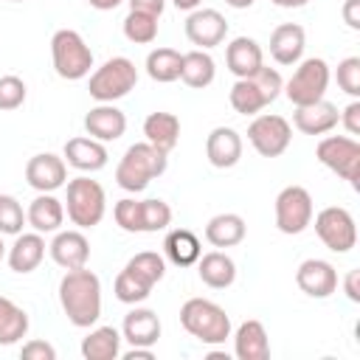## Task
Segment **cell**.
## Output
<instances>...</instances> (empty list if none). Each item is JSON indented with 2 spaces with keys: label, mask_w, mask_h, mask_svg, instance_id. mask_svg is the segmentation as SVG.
I'll return each instance as SVG.
<instances>
[{
  "label": "cell",
  "mask_w": 360,
  "mask_h": 360,
  "mask_svg": "<svg viewBox=\"0 0 360 360\" xmlns=\"http://www.w3.org/2000/svg\"><path fill=\"white\" fill-rule=\"evenodd\" d=\"M45 233H37V231H31V233H17L14 236V242H11V248L6 250V262H8V267L14 270V273H34L39 264H42V259H45Z\"/></svg>",
  "instance_id": "21"
},
{
  "label": "cell",
  "mask_w": 360,
  "mask_h": 360,
  "mask_svg": "<svg viewBox=\"0 0 360 360\" xmlns=\"http://www.w3.org/2000/svg\"><path fill=\"white\" fill-rule=\"evenodd\" d=\"M186 37L200 51L217 48L228 37V20L217 8H194L186 17Z\"/></svg>",
  "instance_id": "13"
},
{
  "label": "cell",
  "mask_w": 360,
  "mask_h": 360,
  "mask_svg": "<svg viewBox=\"0 0 360 360\" xmlns=\"http://www.w3.org/2000/svg\"><path fill=\"white\" fill-rule=\"evenodd\" d=\"M315 217V233L332 253H349L357 245V225L349 208L343 205H326Z\"/></svg>",
  "instance_id": "11"
},
{
  "label": "cell",
  "mask_w": 360,
  "mask_h": 360,
  "mask_svg": "<svg viewBox=\"0 0 360 360\" xmlns=\"http://www.w3.org/2000/svg\"><path fill=\"white\" fill-rule=\"evenodd\" d=\"M273 214H276V228L281 233L298 236L312 225V214H315L312 194L304 186H284L276 197Z\"/></svg>",
  "instance_id": "10"
},
{
  "label": "cell",
  "mask_w": 360,
  "mask_h": 360,
  "mask_svg": "<svg viewBox=\"0 0 360 360\" xmlns=\"http://www.w3.org/2000/svg\"><path fill=\"white\" fill-rule=\"evenodd\" d=\"M124 267H127L129 273H135L138 278H143L146 284H152V287L166 276V259H163L160 253H155V250H141V253H135Z\"/></svg>",
  "instance_id": "35"
},
{
  "label": "cell",
  "mask_w": 360,
  "mask_h": 360,
  "mask_svg": "<svg viewBox=\"0 0 360 360\" xmlns=\"http://www.w3.org/2000/svg\"><path fill=\"white\" fill-rule=\"evenodd\" d=\"M107 211V194L98 180H90L87 174H79L65 183V214L76 228H96L104 219Z\"/></svg>",
  "instance_id": "5"
},
{
  "label": "cell",
  "mask_w": 360,
  "mask_h": 360,
  "mask_svg": "<svg viewBox=\"0 0 360 360\" xmlns=\"http://www.w3.org/2000/svg\"><path fill=\"white\" fill-rule=\"evenodd\" d=\"M152 284H146L143 278H138L135 273H129L127 267L115 276V284H112V292H115V298L121 301V304H141V301H146L149 295H152Z\"/></svg>",
  "instance_id": "36"
},
{
  "label": "cell",
  "mask_w": 360,
  "mask_h": 360,
  "mask_svg": "<svg viewBox=\"0 0 360 360\" xmlns=\"http://www.w3.org/2000/svg\"><path fill=\"white\" fill-rule=\"evenodd\" d=\"M217 76V62L208 51H186L183 53V68H180V79L183 84H188L191 90H205Z\"/></svg>",
  "instance_id": "32"
},
{
  "label": "cell",
  "mask_w": 360,
  "mask_h": 360,
  "mask_svg": "<svg viewBox=\"0 0 360 360\" xmlns=\"http://www.w3.org/2000/svg\"><path fill=\"white\" fill-rule=\"evenodd\" d=\"M163 253L172 264L177 267H191L197 264V259L202 256V245L197 239V233H191L188 228H174L166 233L163 239Z\"/></svg>",
  "instance_id": "29"
},
{
  "label": "cell",
  "mask_w": 360,
  "mask_h": 360,
  "mask_svg": "<svg viewBox=\"0 0 360 360\" xmlns=\"http://www.w3.org/2000/svg\"><path fill=\"white\" fill-rule=\"evenodd\" d=\"M231 338H233V354L239 360H267L270 357V338H267V329L262 321H256V318L242 321Z\"/></svg>",
  "instance_id": "25"
},
{
  "label": "cell",
  "mask_w": 360,
  "mask_h": 360,
  "mask_svg": "<svg viewBox=\"0 0 360 360\" xmlns=\"http://www.w3.org/2000/svg\"><path fill=\"white\" fill-rule=\"evenodd\" d=\"M51 259L62 267V270H76V267H87L90 259V242L82 233V228H70V231H56L51 245H48Z\"/></svg>",
  "instance_id": "16"
},
{
  "label": "cell",
  "mask_w": 360,
  "mask_h": 360,
  "mask_svg": "<svg viewBox=\"0 0 360 360\" xmlns=\"http://www.w3.org/2000/svg\"><path fill=\"white\" fill-rule=\"evenodd\" d=\"M340 124H343V129L354 138V135H360V101L357 98H352L343 110H340Z\"/></svg>",
  "instance_id": "44"
},
{
  "label": "cell",
  "mask_w": 360,
  "mask_h": 360,
  "mask_svg": "<svg viewBox=\"0 0 360 360\" xmlns=\"http://www.w3.org/2000/svg\"><path fill=\"white\" fill-rule=\"evenodd\" d=\"M205 158L214 169H231L242 160V135L233 127H214L205 138Z\"/></svg>",
  "instance_id": "19"
},
{
  "label": "cell",
  "mask_w": 360,
  "mask_h": 360,
  "mask_svg": "<svg viewBox=\"0 0 360 360\" xmlns=\"http://www.w3.org/2000/svg\"><path fill=\"white\" fill-rule=\"evenodd\" d=\"M143 138H146V143H152L155 149L169 155L180 141V118L174 112H163V110L149 112L143 118Z\"/></svg>",
  "instance_id": "28"
},
{
  "label": "cell",
  "mask_w": 360,
  "mask_h": 360,
  "mask_svg": "<svg viewBox=\"0 0 360 360\" xmlns=\"http://www.w3.org/2000/svg\"><path fill=\"white\" fill-rule=\"evenodd\" d=\"M6 256V245H3V233H0V259Z\"/></svg>",
  "instance_id": "53"
},
{
  "label": "cell",
  "mask_w": 360,
  "mask_h": 360,
  "mask_svg": "<svg viewBox=\"0 0 360 360\" xmlns=\"http://www.w3.org/2000/svg\"><path fill=\"white\" fill-rule=\"evenodd\" d=\"M59 304L68 321L79 329H90L101 318V281L93 270H65L59 278Z\"/></svg>",
  "instance_id": "1"
},
{
  "label": "cell",
  "mask_w": 360,
  "mask_h": 360,
  "mask_svg": "<svg viewBox=\"0 0 360 360\" xmlns=\"http://www.w3.org/2000/svg\"><path fill=\"white\" fill-rule=\"evenodd\" d=\"M96 11H112V8H118L124 0H87Z\"/></svg>",
  "instance_id": "49"
},
{
  "label": "cell",
  "mask_w": 360,
  "mask_h": 360,
  "mask_svg": "<svg viewBox=\"0 0 360 360\" xmlns=\"http://www.w3.org/2000/svg\"><path fill=\"white\" fill-rule=\"evenodd\" d=\"M22 225H28V222H25V211H22L20 200L11 194H0V233L17 236V233H22Z\"/></svg>",
  "instance_id": "39"
},
{
  "label": "cell",
  "mask_w": 360,
  "mask_h": 360,
  "mask_svg": "<svg viewBox=\"0 0 360 360\" xmlns=\"http://www.w3.org/2000/svg\"><path fill=\"white\" fill-rule=\"evenodd\" d=\"M180 68H183V53L174 48H155L146 56V73L152 82H160V84L177 82Z\"/></svg>",
  "instance_id": "34"
},
{
  "label": "cell",
  "mask_w": 360,
  "mask_h": 360,
  "mask_svg": "<svg viewBox=\"0 0 360 360\" xmlns=\"http://www.w3.org/2000/svg\"><path fill=\"white\" fill-rule=\"evenodd\" d=\"M343 22L354 31H360V0H346L343 3Z\"/></svg>",
  "instance_id": "47"
},
{
  "label": "cell",
  "mask_w": 360,
  "mask_h": 360,
  "mask_svg": "<svg viewBox=\"0 0 360 360\" xmlns=\"http://www.w3.org/2000/svg\"><path fill=\"white\" fill-rule=\"evenodd\" d=\"M11 3H25V0H11Z\"/></svg>",
  "instance_id": "54"
},
{
  "label": "cell",
  "mask_w": 360,
  "mask_h": 360,
  "mask_svg": "<svg viewBox=\"0 0 360 360\" xmlns=\"http://www.w3.org/2000/svg\"><path fill=\"white\" fill-rule=\"evenodd\" d=\"M304 48H307V31L298 25V22H281L273 28L270 34V56L290 68V65H298L301 56H304Z\"/></svg>",
  "instance_id": "20"
},
{
  "label": "cell",
  "mask_w": 360,
  "mask_h": 360,
  "mask_svg": "<svg viewBox=\"0 0 360 360\" xmlns=\"http://www.w3.org/2000/svg\"><path fill=\"white\" fill-rule=\"evenodd\" d=\"M138 84V68L132 59L127 56H112L107 59L101 68H96L90 73L87 90L98 104H112L124 96H129Z\"/></svg>",
  "instance_id": "7"
},
{
  "label": "cell",
  "mask_w": 360,
  "mask_h": 360,
  "mask_svg": "<svg viewBox=\"0 0 360 360\" xmlns=\"http://www.w3.org/2000/svg\"><path fill=\"white\" fill-rule=\"evenodd\" d=\"M25 180L34 191H56L68 183V163L53 152H39L25 163Z\"/></svg>",
  "instance_id": "15"
},
{
  "label": "cell",
  "mask_w": 360,
  "mask_h": 360,
  "mask_svg": "<svg viewBox=\"0 0 360 360\" xmlns=\"http://www.w3.org/2000/svg\"><path fill=\"white\" fill-rule=\"evenodd\" d=\"M166 166H169V155L160 152V149H155L152 143L141 141V143H132L124 152V158L118 160V166H115V183L124 191L138 194L155 177H160L166 172Z\"/></svg>",
  "instance_id": "2"
},
{
  "label": "cell",
  "mask_w": 360,
  "mask_h": 360,
  "mask_svg": "<svg viewBox=\"0 0 360 360\" xmlns=\"http://www.w3.org/2000/svg\"><path fill=\"white\" fill-rule=\"evenodd\" d=\"M121 357H124V360H155V349H149V346H132V349L124 352Z\"/></svg>",
  "instance_id": "48"
},
{
  "label": "cell",
  "mask_w": 360,
  "mask_h": 360,
  "mask_svg": "<svg viewBox=\"0 0 360 360\" xmlns=\"http://www.w3.org/2000/svg\"><path fill=\"white\" fill-rule=\"evenodd\" d=\"M84 129H87L90 138H96L101 143H110V141H118L127 132V115L115 104H96L84 115Z\"/></svg>",
  "instance_id": "22"
},
{
  "label": "cell",
  "mask_w": 360,
  "mask_h": 360,
  "mask_svg": "<svg viewBox=\"0 0 360 360\" xmlns=\"http://www.w3.org/2000/svg\"><path fill=\"white\" fill-rule=\"evenodd\" d=\"M338 124H340V110L326 98H321L315 104L295 107V112H292V127L304 135H326Z\"/></svg>",
  "instance_id": "18"
},
{
  "label": "cell",
  "mask_w": 360,
  "mask_h": 360,
  "mask_svg": "<svg viewBox=\"0 0 360 360\" xmlns=\"http://www.w3.org/2000/svg\"><path fill=\"white\" fill-rule=\"evenodd\" d=\"M160 318L155 309L149 307H132L127 315H124V323H121V340H127L129 346H149L155 349V343L160 340Z\"/></svg>",
  "instance_id": "17"
},
{
  "label": "cell",
  "mask_w": 360,
  "mask_h": 360,
  "mask_svg": "<svg viewBox=\"0 0 360 360\" xmlns=\"http://www.w3.org/2000/svg\"><path fill=\"white\" fill-rule=\"evenodd\" d=\"M248 233V225L239 214L233 211H225V214H217L208 219L205 225V239L214 245V248H236Z\"/></svg>",
  "instance_id": "30"
},
{
  "label": "cell",
  "mask_w": 360,
  "mask_h": 360,
  "mask_svg": "<svg viewBox=\"0 0 360 360\" xmlns=\"http://www.w3.org/2000/svg\"><path fill=\"white\" fill-rule=\"evenodd\" d=\"M248 141L262 158H278L287 152V146L292 141V127L284 115L259 112L248 127Z\"/></svg>",
  "instance_id": "12"
},
{
  "label": "cell",
  "mask_w": 360,
  "mask_h": 360,
  "mask_svg": "<svg viewBox=\"0 0 360 360\" xmlns=\"http://www.w3.org/2000/svg\"><path fill=\"white\" fill-rule=\"evenodd\" d=\"M180 326L205 346H219L231 338V318L211 298H188L180 307Z\"/></svg>",
  "instance_id": "4"
},
{
  "label": "cell",
  "mask_w": 360,
  "mask_h": 360,
  "mask_svg": "<svg viewBox=\"0 0 360 360\" xmlns=\"http://www.w3.org/2000/svg\"><path fill=\"white\" fill-rule=\"evenodd\" d=\"M158 20L160 17H152L143 11H129L124 17V37L135 45H149L158 39Z\"/></svg>",
  "instance_id": "37"
},
{
  "label": "cell",
  "mask_w": 360,
  "mask_h": 360,
  "mask_svg": "<svg viewBox=\"0 0 360 360\" xmlns=\"http://www.w3.org/2000/svg\"><path fill=\"white\" fill-rule=\"evenodd\" d=\"M112 217H115V225L127 233H143L141 228V200H132V197H124L115 202L112 208Z\"/></svg>",
  "instance_id": "40"
},
{
  "label": "cell",
  "mask_w": 360,
  "mask_h": 360,
  "mask_svg": "<svg viewBox=\"0 0 360 360\" xmlns=\"http://www.w3.org/2000/svg\"><path fill=\"white\" fill-rule=\"evenodd\" d=\"M62 158H65V163L68 166H73V169H79V172H101L104 166H107V160H110V155H107V146L101 143V141H96V138H70L68 143H65V152H62Z\"/></svg>",
  "instance_id": "23"
},
{
  "label": "cell",
  "mask_w": 360,
  "mask_h": 360,
  "mask_svg": "<svg viewBox=\"0 0 360 360\" xmlns=\"http://www.w3.org/2000/svg\"><path fill=\"white\" fill-rule=\"evenodd\" d=\"M28 335V312L0 295V346H14Z\"/></svg>",
  "instance_id": "33"
},
{
  "label": "cell",
  "mask_w": 360,
  "mask_h": 360,
  "mask_svg": "<svg viewBox=\"0 0 360 360\" xmlns=\"http://www.w3.org/2000/svg\"><path fill=\"white\" fill-rule=\"evenodd\" d=\"M256 0H225V6H231V8H236V11H242V8H250Z\"/></svg>",
  "instance_id": "52"
},
{
  "label": "cell",
  "mask_w": 360,
  "mask_h": 360,
  "mask_svg": "<svg viewBox=\"0 0 360 360\" xmlns=\"http://www.w3.org/2000/svg\"><path fill=\"white\" fill-rule=\"evenodd\" d=\"M28 87L20 76H0V110H17L25 104Z\"/></svg>",
  "instance_id": "42"
},
{
  "label": "cell",
  "mask_w": 360,
  "mask_h": 360,
  "mask_svg": "<svg viewBox=\"0 0 360 360\" xmlns=\"http://www.w3.org/2000/svg\"><path fill=\"white\" fill-rule=\"evenodd\" d=\"M338 87L346 96L360 98V56H346L338 62Z\"/></svg>",
  "instance_id": "41"
},
{
  "label": "cell",
  "mask_w": 360,
  "mask_h": 360,
  "mask_svg": "<svg viewBox=\"0 0 360 360\" xmlns=\"http://www.w3.org/2000/svg\"><path fill=\"white\" fill-rule=\"evenodd\" d=\"M295 284L309 298H329L338 290V270L326 259H304L295 270Z\"/></svg>",
  "instance_id": "14"
},
{
  "label": "cell",
  "mask_w": 360,
  "mask_h": 360,
  "mask_svg": "<svg viewBox=\"0 0 360 360\" xmlns=\"http://www.w3.org/2000/svg\"><path fill=\"white\" fill-rule=\"evenodd\" d=\"M127 3H129V11H143L152 17H160L166 8V0H127Z\"/></svg>",
  "instance_id": "45"
},
{
  "label": "cell",
  "mask_w": 360,
  "mask_h": 360,
  "mask_svg": "<svg viewBox=\"0 0 360 360\" xmlns=\"http://www.w3.org/2000/svg\"><path fill=\"white\" fill-rule=\"evenodd\" d=\"M225 65L236 79H245V76L256 73L264 65L262 45L253 37H233L225 48Z\"/></svg>",
  "instance_id": "26"
},
{
  "label": "cell",
  "mask_w": 360,
  "mask_h": 360,
  "mask_svg": "<svg viewBox=\"0 0 360 360\" xmlns=\"http://www.w3.org/2000/svg\"><path fill=\"white\" fill-rule=\"evenodd\" d=\"M329 65L326 59L321 56H309V59H301L298 68L292 70V76L284 82V96L290 98L292 107H304V104H315L326 96V87H329Z\"/></svg>",
  "instance_id": "8"
},
{
  "label": "cell",
  "mask_w": 360,
  "mask_h": 360,
  "mask_svg": "<svg viewBox=\"0 0 360 360\" xmlns=\"http://www.w3.org/2000/svg\"><path fill=\"white\" fill-rule=\"evenodd\" d=\"M172 3H174V8H180V11H194V8L202 6V0H172Z\"/></svg>",
  "instance_id": "50"
},
{
  "label": "cell",
  "mask_w": 360,
  "mask_h": 360,
  "mask_svg": "<svg viewBox=\"0 0 360 360\" xmlns=\"http://www.w3.org/2000/svg\"><path fill=\"white\" fill-rule=\"evenodd\" d=\"M343 292L349 301H360V270H349L346 278H343Z\"/></svg>",
  "instance_id": "46"
},
{
  "label": "cell",
  "mask_w": 360,
  "mask_h": 360,
  "mask_svg": "<svg viewBox=\"0 0 360 360\" xmlns=\"http://www.w3.org/2000/svg\"><path fill=\"white\" fill-rule=\"evenodd\" d=\"M315 158L335 172L338 177H343L352 188H357L360 183V143L352 135H326L318 141L315 146Z\"/></svg>",
  "instance_id": "9"
},
{
  "label": "cell",
  "mask_w": 360,
  "mask_h": 360,
  "mask_svg": "<svg viewBox=\"0 0 360 360\" xmlns=\"http://www.w3.org/2000/svg\"><path fill=\"white\" fill-rule=\"evenodd\" d=\"M273 6H278V8H304L309 0H270Z\"/></svg>",
  "instance_id": "51"
},
{
  "label": "cell",
  "mask_w": 360,
  "mask_h": 360,
  "mask_svg": "<svg viewBox=\"0 0 360 360\" xmlns=\"http://www.w3.org/2000/svg\"><path fill=\"white\" fill-rule=\"evenodd\" d=\"M22 360H56V349L48 340H28L20 349Z\"/></svg>",
  "instance_id": "43"
},
{
  "label": "cell",
  "mask_w": 360,
  "mask_h": 360,
  "mask_svg": "<svg viewBox=\"0 0 360 360\" xmlns=\"http://www.w3.org/2000/svg\"><path fill=\"white\" fill-rule=\"evenodd\" d=\"M197 276L211 290H225L236 281V262L225 250H211L197 259Z\"/></svg>",
  "instance_id": "27"
},
{
  "label": "cell",
  "mask_w": 360,
  "mask_h": 360,
  "mask_svg": "<svg viewBox=\"0 0 360 360\" xmlns=\"http://www.w3.org/2000/svg\"><path fill=\"white\" fill-rule=\"evenodd\" d=\"M51 62L59 79L68 82H79L84 76H90L93 68V51L84 42V37L73 28H59L51 37Z\"/></svg>",
  "instance_id": "6"
},
{
  "label": "cell",
  "mask_w": 360,
  "mask_h": 360,
  "mask_svg": "<svg viewBox=\"0 0 360 360\" xmlns=\"http://www.w3.org/2000/svg\"><path fill=\"white\" fill-rule=\"evenodd\" d=\"M84 360H115L121 357V332L115 326H96L82 338Z\"/></svg>",
  "instance_id": "31"
},
{
  "label": "cell",
  "mask_w": 360,
  "mask_h": 360,
  "mask_svg": "<svg viewBox=\"0 0 360 360\" xmlns=\"http://www.w3.org/2000/svg\"><path fill=\"white\" fill-rule=\"evenodd\" d=\"M25 222L37 233H56L65 222V202L56 200L51 191H39L25 208Z\"/></svg>",
  "instance_id": "24"
},
{
  "label": "cell",
  "mask_w": 360,
  "mask_h": 360,
  "mask_svg": "<svg viewBox=\"0 0 360 360\" xmlns=\"http://www.w3.org/2000/svg\"><path fill=\"white\" fill-rule=\"evenodd\" d=\"M281 87H284L281 73L276 68L262 65L256 73L233 82L228 101L239 115H259L267 104H273L281 96Z\"/></svg>",
  "instance_id": "3"
},
{
  "label": "cell",
  "mask_w": 360,
  "mask_h": 360,
  "mask_svg": "<svg viewBox=\"0 0 360 360\" xmlns=\"http://www.w3.org/2000/svg\"><path fill=\"white\" fill-rule=\"evenodd\" d=\"M169 225H172L169 202H163L158 197L141 200V228H143V233H158V231H166Z\"/></svg>",
  "instance_id": "38"
}]
</instances>
